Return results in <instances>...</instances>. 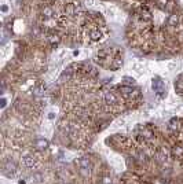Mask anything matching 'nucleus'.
Here are the masks:
<instances>
[{
	"mask_svg": "<svg viewBox=\"0 0 183 184\" xmlns=\"http://www.w3.org/2000/svg\"><path fill=\"white\" fill-rule=\"evenodd\" d=\"M152 88L154 89V92L157 94L158 96H163L165 92V84L164 81L161 80V77L156 76L152 80Z\"/></svg>",
	"mask_w": 183,
	"mask_h": 184,
	"instance_id": "1",
	"label": "nucleus"
},
{
	"mask_svg": "<svg viewBox=\"0 0 183 184\" xmlns=\"http://www.w3.org/2000/svg\"><path fill=\"white\" fill-rule=\"evenodd\" d=\"M79 165H80V173H81L83 176H87L89 173V166H91V162H89V159L87 157H84L79 161Z\"/></svg>",
	"mask_w": 183,
	"mask_h": 184,
	"instance_id": "2",
	"label": "nucleus"
},
{
	"mask_svg": "<svg viewBox=\"0 0 183 184\" xmlns=\"http://www.w3.org/2000/svg\"><path fill=\"white\" fill-rule=\"evenodd\" d=\"M48 147V140L44 139V137H37L35 140V148L39 150V151H43Z\"/></svg>",
	"mask_w": 183,
	"mask_h": 184,
	"instance_id": "3",
	"label": "nucleus"
},
{
	"mask_svg": "<svg viewBox=\"0 0 183 184\" xmlns=\"http://www.w3.org/2000/svg\"><path fill=\"white\" fill-rule=\"evenodd\" d=\"M22 161H24L25 166H28V168H33V166L36 165V158H35L32 154H26V155H24Z\"/></svg>",
	"mask_w": 183,
	"mask_h": 184,
	"instance_id": "4",
	"label": "nucleus"
},
{
	"mask_svg": "<svg viewBox=\"0 0 183 184\" xmlns=\"http://www.w3.org/2000/svg\"><path fill=\"white\" fill-rule=\"evenodd\" d=\"M103 99H105V103H107V104H116L117 103V96L114 95L113 92H106Z\"/></svg>",
	"mask_w": 183,
	"mask_h": 184,
	"instance_id": "5",
	"label": "nucleus"
},
{
	"mask_svg": "<svg viewBox=\"0 0 183 184\" xmlns=\"http://www.w3.org/2000/svg\"><path fill=\"white\" fill-rule=\"evenodd\" d=\"M89 38H91L92 41H99L102 38V32L99 29H92V30L89 32Z\"/></svg>",
	"mask_w": 183,
	"mask_h": 184,
	"instance_id": "6",
	"label": "nucleus"
},
{
	"mask_svg": "<svg viewBox=\"0 0 183 184\" xmlns=\"http://www.w3.org/2000/svg\"><path fill=\"white\" fill-rule=\"evenodd\" d=\"M167 24H168L169 26H176L178 24H179V17H178L176 14H171L169 17H168Z\"/></svg>",
	"mask_w": 183,
	"mask_h": 184,
	"instance_id": "7",
	"label": "nucleus"
},
{
	"mask_svg": "<svg viewBox=\"0 0 183 184\" xmlns=\"http://www.w3.org/2000/svg\"><path fill=\"white\" fill-rule=\"evenodd\" d=\"M120 91H121V94H123V96H125V98H128V96L132 95V87H128V85H120Z\"/></svg>",
	"mask_w": 183,
	"mask_h": 184,
	"instance_id": "8",
	"label": "nucleus"
},
{
	"mask_svg": "<svg viewBox=\"0 0 183 184\" xmlns=\"http://www.w3.org/2000/svg\"><path fill=\"white\" fill-rule=\"evenodd\" d=\"M105 15H106L107 18L113 19L114 17H116V8H114V7H106V8H105Z\"/></svg>",
	"mask_w": 183,
	"mask_h": 184,
	"instance_id": "9",
	"label": "nucleus"
},
{
	"mask_svg": "<svg viewBox=\"0 0 183 184\" xmlns=\"http://www.w3.org/2000/svg\"><path fill=\"white\" fill-rule=\"evenodd\" d=\"M43 17L47 19H50L54 17V10L51 8V7H45L44 10H43Z\"/></svg>",
	"mask_w": 183,
	"mask_h": 184,
	"instance_id": "10",
	"label": "nucleus"
},
{
	"mask_svg": "<svg viewBox=\"0 0 183 184\" xmlns=\"http://www.w3.org/2000/svg\"><path fill=\"white\" fill-rule=\"evenodd\" d=\"M121 66H123V59H121V58H116L110 67H112L113 70H117V69H120Z\"/></svg>",
	"mask_w": 183,
	"mask_h": 184,
	"instance_id": "11",
	"label": "nucleus"
},
{
	"mask_svg": "<svg viewBox=\"0 0 183 184\" xmlns=\"http://www.w3.org/2000/svg\"><path fill=\"white\" fill-rule=\"evenodd\" d=\"M4 169H6V173L11 172V175H14V172H15V164L8 161V162H6V165H4Z\"/></svg>",
	"mask_w": 183,
	"mask_h": 184,
	"instance_id": "12",
	"label": "nucleus"
},
{
	"mask_svg": "<svg viewBox=\"0 0 183 184\" xmlns=\"http://www.w3.org/2000/svg\"><path fill=\"white\" fill-rule=\"evenodd\" d=\"M140 18H142V21H143V22H149V21L152 19V14L145 10V11L142 13V17H140Z\"/></svg>",
	"mask_w": 183,
	"mask_h": 184,
	"instance_id": "13",
	"label": "nucleus"
},
{
	"mask_svg": "<svg viewBox=\"0 0 183 184\" xmlns=\"http://www.w3.org/2000/svg\"><path fill=\"white\" fill-rule=\"evenodd\" d=\"M178 124H179V121H178L176 118H174V120L171 121V122H169V129H171V131H175V129H178V128H179V125H178Z\"/></svg>",
	"mask_w": 183,
	"mask_h": 184,
	"instance_id": "14",
	"label": "nucleus"
},
{
	"mask_svg": "<svg viewBox=\"0 0 183 184\" xmlns=\"http://www.w3.org/2000/svg\"><path fill=\"white\" fill-rule=\"evenodd\" d=\"M123 80H124V84H125V85H128V87H132V85H135V80H134V78H131V77H124Z\"/></svg>",
	"mask_w": 183,
	"mask_h": 184,
	"instance_id": "15",
	"label": "nucleus"
},
{
	"mask_svg": "<svg viewBox=\"0 0 183 184\" xmlns=\"http://www.w3.org/2000/svg\"><path fill=\"white\" fill-rule=\"evenodd\" d=\"M157 4L160 7L165 8V7H167V4H168V0H157Z\"/></svg>",
	"mask_w": 183,
	"mask_h": 184,
	"instance_id": "16",
	"label": "nucleus"
},
{
	"mask_svg": "<svg viewBox=\"0 0 183 184\" xmlns=\"http://www.w3.org/2000/svg\"><path fill=\"white\" fill-rule=\"evenodd\" d=\"M35 94H36V95H41V94H43V85H40V87H37V88H35Z\"/></svg>",
	"mask_w": 183,
	"mask_h": 184,
	"instance_id": "17",
	"label": "nucleus"
},
{
	"mask_svg": "<svg viewBox=\"0 0 183 184\" xmlns=\"http://www.w3.org/2000/svg\"><path fill=\"white\" fill-rule=\"evenodd\" d=\"M174 152H175L176 155H183V148H180V147H176V148L174 150Z\"/></svg>",
	"mask_w": 183,
	"mask_h": 184,
	"instance_id": "18",
	"label": "nucleus"
},
{
	"mask_svg": "<svg viewBox=\"0 0 183 184\" xmlns=\"http://www.w3.org/2000/svg\"><path fill=\"white\" fill-rule=\"evenodd\" d=\"M8 11V7H7V4H3L1 6V13H7Z\"/></svg>",
	"mask_w": 183,
	"mask_h": 184,
	"instance_id": "19",
	"label": "nucleus"
},
{
	"mask_svg": "<svg viewBox=\"0 0 183 184\" xmlns=\"http://www.w3.org/2000/svg\"><path fill=\"white\" fill-rule=\"evenodd\" d=\"M94 4V0H85V6H92Z\"/></svg>",
	"mask_w": 183,
	"mask_h": 184,
	"instance_id": "20",
	"label": "nucleus"
},
{
	"mask_svg": "<svg viewBox=\"0 0 183 184\" xmlns=\"http://www.w3.org/2000/svg\"><path fill=\"white\" fill-rule=\"evenodd\" d=\"M6 99H4V98H3V99H1V107H4V106H6Z\"/></svg>",
	"mask_w": 183,
	"mask_h": 184,
	"instance_id": "21",
	"label": "nucleus"
},
{
	"mask_svg": "<svg viewBox=\"0 0 183 184\" xmlns=\"http://www.w3.org/2000/svg\"><path fill=\"white\" fill-rule=\"evenodd\" d=\"M54 117H55V115H54V113H48V118H50V120H52Z\"/></svg>",
	"mask_w": 183,
	"mask_h": 184,
	"instance_id": "22",
	"label": "nucleus"
},
{
	"mask_svg": "<svg viewBox=\"0 0 183 184\" xmlns=\"http://www.w3.org/2000/svg\"><path fill=\"white\" fill-rule=\"evenodd\" d=\"M182 1H183V0H182Z\"/></svg>",
	"mask_w": 183,
	"mask_h": 184,
	"instance_id": "23",
	"label": "nucleus"
}]
</instances>
